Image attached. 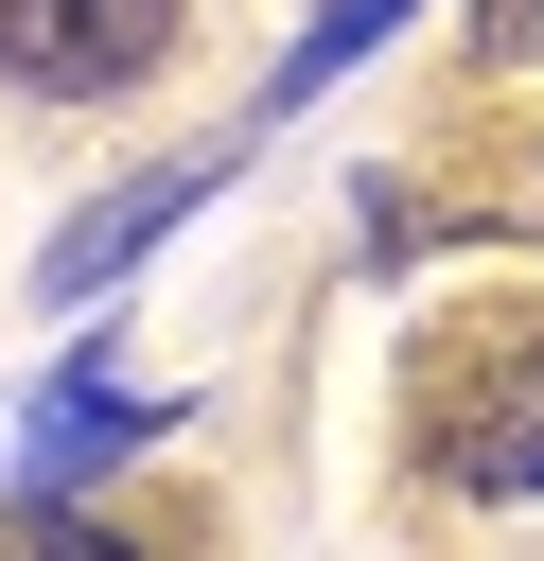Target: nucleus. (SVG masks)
<instances>
[{
    "label": "nucleus",
    "mask_w": 544,
    "mask_h": 561,
    "mask_svg": "<svg viewBox=\"0 0 544 561\" xmlns=\"http://www.w3.org/2000/svg\"><path fill=\"white\" fill-rule=\"evenodd\" d=\"M175 53V0H0V88L35 105H105Z\"/></svg>",
    "instance_id": "1"
},
{
    "label": "nucleus",
    "mask_w": 544,
    "mask_h": 561,
    "mask_svg": "<svg viewBox=\"0 0 544 561\" xmlns=\"http://www.w3.org/2000/svg\"><path fill=\"white\" fill-rule=\"evenodd\" d=\"M140 438H175V386L53 368V386H35V421H18V491H70V473H105V456H140Z\"/></svg>",
    "instance_id": "4"
},
{
    "label": "nucleus",
    "mask_w": 544,
    "mask_h": 561,
    "mask_svg": "<svg viewBox=\"0 0 544 561\" xmlns=\"http://www.w3.org/2000/svg\"><path fill=\"white\" fill-rule=\"evenodd\" d=\"M421 473L474 491V508H526V491H544V351L439 386V403H421Z\"/></svg>",
    "instance_id": "3"
},
{
    "label": "nucleus",
    "mask_w": 544,
    "mask_h": 561,
    "mask_svg": "<svg viewBox=\"0 0 544 561\" xmlns=\"http://www.w3.org/2000/svg\"><path fill=\"white\" fill-rule=\"evenodd\" d=\"M386 35H404V0H333V18H316V35H298L281 70H263V105H316V88H333L351 53H386Z\"/></svg>",
    "instance_id": "5"
},
{
    "label": "nucleus",
    "mask_w": 544,
    "mask_h": 561,
    "mask_svg": "<svg viewBox=\"0 0 544 561\" xmlns=\"http://www.w3.org/2000/svg\"><path fill=\"white\" fill-rule=\"evenodd\" d=\"M474 70H544V0H474Z\"/></svg>",
    "instance_id": "7"
},
{
    "label": "nucleus",
    "mask_w": 544,
    "mask_h": 561,
    "mask_svg": "<svg viewBox=\"0 0 544 561\" xmlns=\"http://www.w3.org/2000/svg\"><path fill=\"white\" fill-rule=\"evenodd\" d=\"M0 561H123V543H105V526H70L53 491H18V526H0Z\"/></svg>",
    "instance_id": "6"
},
{
    "label": "nucleus",
    "mask_w": 544,
    "mask_h": 561,
    "mask_svg": "<svg viewBox=\"0 0 544 561\" xmlns=\"http://www.w3.org/2000/svg\"><path fill=\"white\" fill-rule=\"evenodd\" d=\"M228 158H246V140H193V158H158L140 193H88V210H70L53 245H35V298H53V316H88V298H105V280H123V263H140L158 228H193V210L228 193Z\"/></svg>",
    "instance_id": "2"
}]
</instances>
